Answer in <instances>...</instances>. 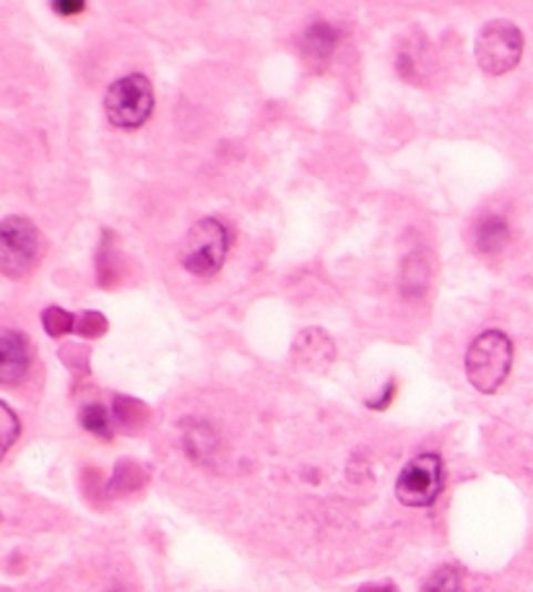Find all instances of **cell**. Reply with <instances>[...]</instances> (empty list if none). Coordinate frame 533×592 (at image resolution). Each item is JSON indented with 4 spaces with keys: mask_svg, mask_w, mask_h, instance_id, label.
Here are the masks:
<instances>
[{
    "mask_svg": "<svg viewBox=\"0 0 533 592\" xmlns=\"http://www.w3.org/2000/svg\"><path fill=\"white\" fill-rule=\"evenodd\" d=\"M79 422H81V426H84L86 432L96 434V437H104V439L112 437L110 414H107V408H104V406H96V403H92V406L81 408Z\"/></svg>",
    "mask_w": 533,
    "mask_h": 592,
    "instance_id": "4fadbf2b",
    "label": "cell"
},
{
    "mask_svg": "<svg viewBox=\"0 0 533 592\" xmlns=\"http://www.w3.org/2000/svg\"><path fill=\"white\" fill-rule=\"evenodd\" d=\"M52 11L60 13V17H79L81 11H86V3L84 0H55V3H50Z\"/></svg>",
    "mask_w": 533,
    "mask_h": 592,
    "instance_id": "ac0fdd59",
    "label": "cell"
},
{
    "mask_svg": "<svg viewBox=\"0 0 533 592\" xmlns=\"http://www.w3.org/2000/svg\"><path fill=\"white\" fill-rule=\"evenodd\" d=\"M442 491L440 455L424 453L409 460L396 481V497L403 507H430Z\"/></svg>",
    "mask_w": 533,
    "mask_h": 592,
    "instance_id": "8992f818",
    "label": "cell"
},
{
    "mask_svg": "<svg viewBox=\"0 0 533 592\" xmlns=\"http://www.w3.org/2000/svg\"><path fill=\"white\" fill-rule=\"evenodd\" d=\"M479 69L490 76H502L513 71L523 58V34L510 21H490L476 37L474 44Z\"/></svg>",
    "mask_w": 533,
    "mask_h": 592,
    "instance_id": "5b68a950",
    "label": "cell"
},
{
    "mask_svg": "<svg viewBox=\"0 0 533 592\" xmlns=\"http://www.w3.org/2000/svg\"><path fill=\"white\" fill-rule=\"evenodd\" d=\"M422 592H465L463 577L455 567H440L430 580H427Z\"/></svg>",
    "mask_w": 533,
    "mask_h": 592,
    "instance_id": "5bb4252c",
    "label": "cell"
},
{
    "mask_svg": "<svg viewBox=\"0 0 533 592\" xmlns=\"http://www.w3.org/2000/svg\"><path fill=\"white\" fill-rule=\"evenodd\" d=\"M42 325L52 339H58V335L71 333L73 328H76V318H73L71 312H65L63 307H48V310L42 312Z\"/></svg>",
    "mask_w": 533,
    "mask_h": 592,
    "instance_id": "9a60e30c",
    "label": "cell"
},
{
    "mask_svg": "<svg viewBox=\"0 0 533 592\" xmlns=\"http://www.w3.org/2000/svg\"><path fill=\"white\" fill-rule=\"evenodd\" d=\"M341 42V32L328 21H315L303 34V55L312 69H322Z\"/></svg>",
    "mask_w": 533,
    "mask_h": 592,
    "instance_id": "ba28073f",
    "label": "cell"
},
{
    "mask_svg": "<svg viewBox=\"0 0 533 592\" xmlns=\"http://www.w3.org/2000/svg\"><path fill=\"white\" fill-rule=\"evenodd\" d=\"M183 447L185 455L191 460L201 463V466H208L214 460L216 447H219V439H216V432L204 422H187L183 432Z\"/></svg>",
    "mask_w": 533,
    "mask_h": 592,
    "instance_id": "30bf717a",
    "label": "cell"
},
{
    "mask_svg": "<svg viewBox=\"0 0 533 592\" xmlns=\"http://www.w3.org/2000/svg\"><path fill=\"white\" fill-rule=\"evenodd\" d=\"M0 414H3V453H9L11 445H13V439L19 437L21 424H19L17 414H13V411L6 406V403L0 406Z\"/></svg>",
    "mask_w": 533,
    "mask_h": 592,
    "instance_id": "2e32d148",
    "label": "cell"
},
{
    "mask_svg": "<svg viewBox=\"0 0 533 592\" xmlns=\"http://www.w3.org/2000/svg\"><path fill=\"white\" fill-rule=\"evenodd\" d=\"M427 283H430V262L422 252L409 255L407 262H403L401 271V291L403 297H422L427 291Z\"/></svg>",
    "mask_w": 533,
    "mask_h": 592,
    "instance_id": "7c38bea8",
    "label": "cell"
},
{
    "mask_svg": "<svg viewBox=\"0 0 533 592\" xmlns=\"http://www.w3.org/2000/svg\"><path fill=\"white\" fill-rule=\"evenodd\" d=\"M334 356H336L334 341H330L322 331H318V328H310V331L299 333V339L295 343V359L299 364L326 366L334 362Z\"/></svg>",
    "mask_w": 533,
    "mask_h": 592,
    "instance_id": "9c48e42d",
    "label": "cell"
},
{
    "mask_svg": "<svg viewBox=\"0 0 533 592\" xmlns=\"http://www.w3.org/2000/svg\"><path fill=\"white\" fill-rule=\"evenodd\" d=\"M79 325H81L79 333H84V335H102L104 331H107V320H104L102 314H96V312L81 314Z\"/></svg>",
    "mask_w": 533,
    "mask_h": 592,
    "instance_id": "e0dca14e",
    "label": "cell"
},
{
    "mask_svg": "<svg viewBox=\"0 0 533 592\" xmlns=\"http://www.w3.org/2000/svg\"><path fill=\"white\" fill-rule=\"evenodd\" d=\"M32 364V349L24 333L3 331L0 335V382L3 385H19L27 377Z\"/></svg>",
    "mask_w": 533,
    "mask_h": 592,
    "instance_id": "52a82bcc",
    "label": "cell"
},
{
    "mask_svg": "<svg viewBox=\"0 0 533 592\" xmlns=\"http://www.w3.org/2000/svg\"><path fill=\"white\" fill-rule=\"evenodd\" d=\"M110 592H127V590H123V588H115V590H110Z\"/></svg>",
    "mask_w": 533,
    "mask_h": 592,
    "instance_id": "44dd1931",
    "label": "cell"
},
{
    "mask_svg": "<svg viewBox=\"0 0 533 592\" xmlns=\"http://www.w3.org/2000/svg\"><path fill=\"white\" fill-rule=\"evenodd\" d=\"M229 252V229L219 219H201L180 242V262L187 273L206 279L224 266Z\"/></svg>",
    "mask_w": 533,
    "mask_h": 592,
    "instance_id": "7a4b0ae2",
    "label": "cell"
},
{
    "mask_svg": "<svg viewBox=\"0 0 533 592\" xmlns=\"http://www.w3.org/2000/svg\"><path fill=\"white\" fill-rule=\"evenodd\" d=\"M513 366V343L502 331H484L465 351V377L479 393L492 395L508 380Z\"/></svg>",
    "mask_w": 533,
    "mask_h": 592,
    "instance_id": "6da1fadb",
    "label": "cell"
},
{
    "mask_svg": "<svg viewBox=\"0 0 533 592\" xmlns=\"http://www.w3.org/2000/svg\"><path fill=\"white\" fill-rule=\"evenodd\" d=\"M508 242H510V229L502 216H484V219L476 221L474 247L479 252H484V255L500 252Z\"/></svg>",
    "mask_w": 533,
    "mask_h": 592,
    "instance_id": "8fae6325",
    "label": "cell"
},
{
    "mask_svg": "<svg viewBox=\"0 0 533 592\" xmlns=\"http://www.w3.org/2000/svg\"><path fill=\"white\" fill-rule=\"evenodd\" d=\"M393 395H396V382H388L386 390H382L380 398H378V401H370V403H367V406L375 408V411L388 408V406H390V401H393Z\"/></svg>",
    "mask_w": 533,
    "mask_h": 592,
    "instance_id": "d6986e66",
    "label": "cell"
},
{
    "mask_svg": "<svg viewBox=\"0 0 533 592\" xmlns=\"http://www.w3.org/2000/svg\"><path fill=\"white\" fill-rule=\"evenodd\" d=\"M40 235L27 216H6L0 224V268L9 279H24L40 260Z\"/></svg>",
    "mask_w": 533,
    "mask_h": 592,
    "instance_id": "277c9868",
    "label": "cell"
},
{
    "mask_svg": "<svg viewBox=\"0 0 533 592\" xmlns=\"http://www.w3.org/2000/svg\"><path fill=\"white\" fill-rule=\"evenodd\" d=\"M359 592H398V590L390 588V584H378V588H375V584H367V588H362Z\"/></svg>",
    "mask_w": 533,
    "mask_h": 592,
    "instance_id": "ffe728a7",
    "label": "cell"
},
{
    "mask_svg": "<svg viewBox=\"0 0 533 592\" xmlns=\"http://www.w3.org/2000/svg\"><path fill=\"white\" fill-rule=\"evenodd\" d=\"M154 112V89L144 73L117 79L104 96V115L115 127L136 131L152 117Z\"/></svg>",
    "mask_w": 533,
    "mask_h": 592,
    "instance_id": "3957f363",
    "label": "cell"
}]
</instances>
